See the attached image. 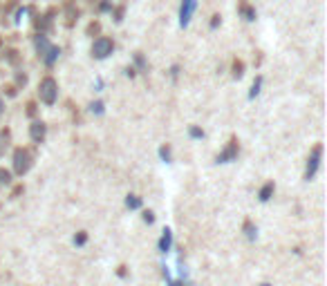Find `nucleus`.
<instances>
[{
  "mask_svg": "<svg viewBox=\"0 0 327 286\" xmlns=\"http://www.w3.org/2000/svg\"><path fill=\"white\" fill-rule=\"evenodd\" d=\"M38 96H40V101L48 103V105L56 103V96H59V85H56V81L52 79V76H45V79L40 81V85H38Z\"/></svg>",
  "mask_w": 327,
  "mask_h": 286,
  "instance_id": "obj_1",
  "label": "nucleus"
},
{
  "mask_svg": "<svg viewBox=\"0 0 327 286\" xmlns=\"http://www.w3.org/2000/svg\"><path fill=\"white\" fill-rule=\"evenodd\" d=\"M32 152L25 148H18L16 152H14V170H16V175H25L29 168H32Z\"/></svg>",
  "mask_w": 327,
  "mask_h": 286,
  "instance_id": "obj_2",
  "label": "nucleus"
},
{
  "mask_svg": "<svg viewBox=\"0 0 327 286\" xmlns=\"http://www.w3.org/2000/svg\"><path fill=\"white\" fill-rule=\"evenodd\" d=\"M112 49H115V43H112L110 38H106V36H101V38H97L95 43H92V56L95 59H108V56L112 54Z\"/></svg>",
  "mask_w": 327,
  "mask_h": 286,
  "instance_id": "obj_3",
  "label": "nucleus"
},
{
  "mask_svg": "<svg viewBox=\"0 0 327 286\" xmlns=\"http://www.w3.org/2000/svg\"><path fill=\"white\" fill-rule=\"evenodd\" d=\"M195 7H197V0H181V7H179V25L181 27H189Z\"/></svg>",
  "mask_w": 327,
  "mask_h": 286,
  "instance_id": "obj_4",
  "label": "nucleus"
},
{
  "mask_svg": "<svg viewBox=\"0 0 327 286\" xmlns=\"http://www.w3.org/2000/svg\"><path fill=\"white\" fill-rule=\"evenodd\" d=\"M320 154H323V148H320V145H316V148L311 150L309 159H307V170H305V179H311V177L316 175V170H318V165H320Z\"/></svg>",
  "mask_w": 327,
  "mask_h": 286,
  "instance_id": "obj_5",
  "label": "nucleus"
},
{
  "mask_svg": "<svg viewBox=\"0 0 327 286\" xmlns=\"http://www.w3.org/2000/svg\"><path fill=\"white\" fill-rule=\"evenodd\" d=\"M236 157H238V141L233 139V141H231L229 145H226L224 152L217 154V163H229V161H233Z\"/></svg>",
  "mask_w": 327,
  "mask_h": 286,
  "instance_id": "obj_6",
  "label": "nucleus"
},
{
  "mask_svg": "<svg viewBox=\"0 0 327 286\" xmlns=\"http://www.w3.org/2000/svg\"><path fill=\"white\" fill-rule=\"evenodd\" d=\"M45 134H48V128H45V123L40 121H34L32 126H29V137H32V141L40 143L45 139Z\"/></svg>",
  "mask_w": 327,
  "mask_h": 286,
  "instance_id": "obj_7",
  "label": "nucleus"
},
{
  "mask_svg": "<svg viewBox=\"0 0 327 286\" xmlns=\"http://www.w3.org/2000/svg\"><path fill=\"white\" fill-rule=\"evenodd\" d=\"M34 47H36V51H38L40 59H45V56H48V51L52 49V45H50L48 36H43V34L36 36V38H34Z\"/></svg>",
  "mask_w": 327,
  "mask_h": 286,
  "instance_id": "obj_8",
  "label": "nucleus"
},
{
  "mask_svg": "<svg viewBox=\"0 0 327 286\" xmlns=\"http://www.w3.org/2000/svg\"><path fill=\"white\" fill-rule=\"evenodd\" d=\"M170 246H173V233H170L168 228H166L164 235H162V239H159V251H162V253H168Z\"/></svg>",
  "mask_w": 327,
  "mask_h": 286,
  "instance_id": "obj_9",
  "label": "nucleus"
},
{
  "mask_svg": "<svg viewBox=\"0 0 327 286\" xmlns=\"http://www.w3.org/2000/svg\"><path fill=\"white\" fill-rule=\"evenodd\" d=\"M238 12H240L242 16H245V20H256V9H253L249 3H245V0H242V3H240V7H238Z\"/></svg>",
  "mask_w": 327,
  "mask_h": 286,
  "instance_id": "obj_10",
  "label": "nucleus"
},
{
  "mask_svg": "<svg viewBox=\"0 0 327 286\" xmlns=\"http://www.w3.org/2000/svg\"><path fill=\"white\" fill-rule=\"evenodd\" d=\"M271 195H273V184L269 181V184H264L260 188V195H258V197H260V201H269V199H271Z\"/></svg>",
  "mask_w": 327,
  "mask_h": 286,
  "instance_id": "obj_11",
  "label": "nucleus"
},
{
  "mask_svg": "<svg viewBox=\"0 0 327 286\" xmlns=\"http://www.w3.org/2000/svg\"><path fill=\"white\" fill-rule=\"evenodd\" d=\"M59 54H61V49H59V47H52V49L48 51V56H45L43 61H45V63H48V65H52L56 59H59Z\"/></svg>",
  "mask_w": 327,
  "mask_h": 286,
  "instance_id": "obj_12",
  "label": "nucleus"
},
{
  "mask_svg": "<svg viewBox=\"0 0 327 286\" xmlns=\"http://www.w3.org/2000/svg\"><path fill=\"white\" fill-rule=\"evenodd\" d=\"M126 206L128 208H139V206H142V199H139L137 195H128L126 197Z\"/></svg>",
  "mask_w": 327,
  "mask_h": 286,
  "instance_id": "obj_13",
  "label": "nucleus"
},
{
  "mask_svg": "<svg viewBox=\"0 0 327 286\" xmlns=\"http://www.w3.org/2000/svg\"><path fill=\"white\" fill-rule=\"evenodd\" d=\"M242 70H245V65H242L240 61H236V63H233V76H236V79H240V76L245 74Z\"/></svg>",
  "mask_w": 327,
  "mask_h": 286,
  "instance_id": "obj_14",
  "label": "nucleus"
},
{
  "mask_svg": "<svg viewBox=\"0 0 327 286\" xmlns=\"http://www.w3.org/2000/svg\"><path fill=\"white\" fill-rule=\"evenodd\" d=\"M50 18L48 16H40V20H36V27H38V29H50Z\"/></svg>",
  "mask_w": 327,
  "mask_h": 286,
  "instance_id": "obj_15",
  "label": "nucleus"
},
{
  "mask_svg": "<svg viewBox=\"0 0 327 286\" xmlns=\"http://www.w3.org/2000/svg\"><path fill=\"white\" fill-rule=\"evenodd\" d=\"M9 179H12V177H9L7 170L0 168V188H3V186H7V184H9Z\"/></svg>",
  "mask_w": 327,
  "mask_h": 286,
  "instance_id": "obj_16",
  "label": "nucleus"
},
{
  "mask_svg": "<svg viewBox=\"0 0 327 286\" xmlns=\"http://www.w3.org/2000/svg\"><path fill=\"white\" fill-rule=\"evenodd\" d=\"M260 85H262V79H260V76H258V79H256V83H253V87H251V94H249V96H258V92H260Z\"/></svg>",
  "mask_w": 327,
  "mask_h": 286,
  "instance_id": "obj_17",
  "label": "nucleus"
},
{
  "mask_svg": "<svg viewBox=\"0 0 327 286\" xmlns=\"http://www.w3.org/2000/svg\"><path fill=\"white\" fill-rule=\"evenodd\" d=\"M90 112H92V114H103V103H101V101L92 103V105H90Z\"/></svg>",
  "mask_w": 327,
  "mask_h": 286,
  "instance_id": "obj_18",
  "label": "nucleus"
},
{
  "mask_svg": "<svg viewBox=\"0 0 327 286\" xmlns=\"http://www.w3.org/2000/svg\"><path fill=\"white\" fill-rule=\"evenodd\" d=\"M245 231H247V237H249V239H256V228H253L249 221L245 223Z\"/></svg>",
  "mask_w": 327,
  "mask_h": 286,
  "instance_id": "obj_19",
  "label": "nucleus"
},
{
  "mask_svg": "<svg viewBox=\"0 0 327 286\" xmlns=\"http://www.w3.org/2000/svg\"><path fill=\"white\" fill-rule=\"evenodd\" d=\"M159 154H162L164 161H170V150L168 148H159Z\"/></svg>",
  "mask_w": 327,
  "mask_h": 286,
  "instance_id": "obj_20",
  "label": "nucleus"
},
{
  "mask_svg": "<svg viewBox=\"0 0 327 286\" xmlns=\"http://www.w3.org/2000/svg\"><path fill=\"white\" fill-rule=\"evenodd\" d=\"M5 150H7V137H5V134H0V154H3Z\"/></svg>",
  "mask_w": 327,
  "mask_h": 286,
  "instance_id": "obj_21",
  "label": "nucleus"
},
{
  "mask_svg": "<svg viewBox=\"0 0 327 286\" xmlns=\"http://www.w3.org/2000/svg\"><path fill=\"white\" fill-rule=\"evenodd\" d=\"M144 221H146V223H153L155 221V217H153V212H150V210L144 212Z\"/></svg>",
  "mask_w": 327,
  "mask_h": 286,
  "instance_id": "obj_22",
  "label": "nucleus"
},
{
  "mask_svg": "<svg viewBox=\"0 0 327 286\" xmlns=\"http://www.w3.org/2000/svg\"><path fill=\"white\" fill-rule=\"evenodd\" d=\"M74 244H79V246H81V244H85V233H81V235H76V237H74Z\"/></svg>",
  "mask_w": 327,
  "mask_h": 286,
  "instance_id": "obj_23",
  "label": "nucleus"
},
{
  "mask_svg": "<svg viewBox=\"0 0 327 286\" xmlns=\"http://www.w3.org/2000/svg\"><path fill=\"white\" fill-rule=\"evenodd\" d=\"M99 32V23H92L90 27H87V34H97Z\"/></svg>",
  "mask_w": 327,
  "mask_h": 286,
  "instance_id": "obj_24",
  "label": "nucleus"
},
{
  "mask_svg": "<svg viewBox=\"0 0 327 286\" xmlns=\"http://www.w3.org/2000/svg\"><path fill=\"white\" fill-rule=\"evenodd\" d=\"M191 134H193L195 139L197 137H204V132H202V130H197V128H191Z\"/></svg>",
  "mask_w": 327,
  "mask_h": 286,
  "instance_id": "obj_25",
  "label": "nucleus"
},
{
  "mask_svg": "<svg viewBox=\"0 0 327 286\" xmlns=\"http://www.w3.org/2000/svg\"><path fill=\"white\" fill-rule=\"evenodd\" d=\"M220 25V16H213V20H211V27H217Z\"/></svg>",
  "mask_w": 327,
  "mask_h": 286,
  "instance_id": "obj_26",
  "label": "nucleus"
},
{
  "mask_svg": "<svg viewBox=\"0 0 327 286\" xmlns=\"http://www.w3.org/2000/svg\"><path fill=\"white\" fill-rule=\"evenodd\" d=\"M3 110H5V105H3V101H0V114H3Z\"/></svg>",
  "mask_w": 327,
  "mask_h": 286,
  "instance_id": "obj_27",
  "label": "nucleus"
},
{
  "mask_svg": "<svg viewBox=\"0 0 327 286\" xmlns=\"http://www.w3.org/2000/svg\"><path fill=\"white\" fill-rule=\"evenodd\" d=\"M262 286H269V284H262Z\"/></svg>",
  "mask_w": 327,
  "mask_h": 286,
  "instance_id": "obj_28",
  "label": "nucleus"
}]
</instances>
